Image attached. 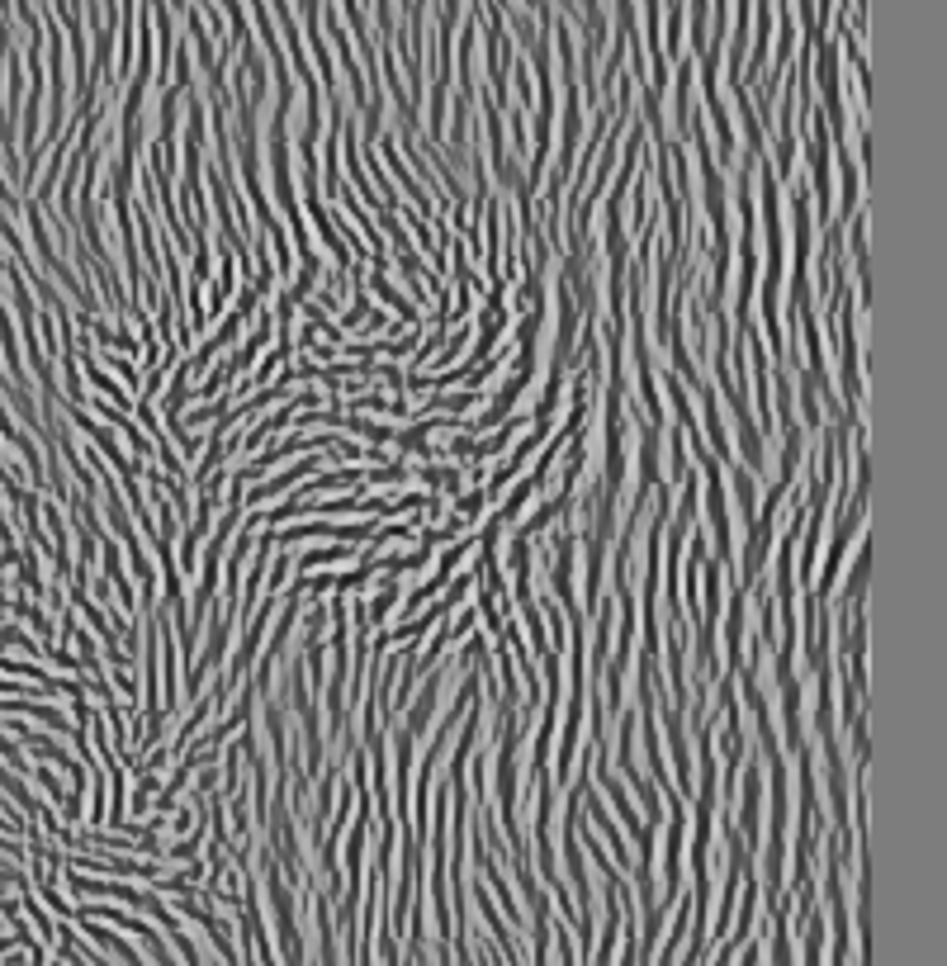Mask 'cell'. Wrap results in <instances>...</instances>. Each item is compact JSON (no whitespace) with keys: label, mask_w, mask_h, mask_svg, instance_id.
Here are the masks:
<instances>
[{"label":"cell","mask_w":947,"mask_h":966,"mask_svg":"<svg viewBox=\"0 0 947 966\" xmlns=\"http://www.w3.org/2000/svg\"><path fill=\"white\" fill-rule=\"evenodd\" d=\"M318 469H322V460H313V455H308V460H299V465L285 469V474H270L266 483H256V488H242V502H237V507H242V512H256V507H266L270 498H285L294 483L308 479V474H318Z\"/></svg>","instance_id":"1"},{"label":"cell","mask_w":947,"mask_h":966,"mask_svg":"<svg viewBox=\"0 0 947 966\" xmlns=\"http://www.w3.org/2000/svg\"><path fill=\"white\" fill-rule=\"evenodd\" d=\"M744 611H749V592L734 588L730 592V611H725V668L744 673Z\"/></svg>","instance_id":"2"},{"label":"cell","mask_w":947,"mask_h":966,"mask_svg":"<svg viewBox=\"0 0 947 966\" xmlns=\"http://www.w3.org/2000/svg\"><path fill=\"white\" fill-rule=\"evenodd\" d=\"M441 687H446V678H441V673H436V678H422V692H417L408 720H403V730H408L412 739H422V734H427L431 716H436V701H441Z\"/></svg>","instance_id":"3"},{"label":"cell","mask_w":947,"mask_h":966,"mask_svg":"<svg viewBox=\"0 0 947 966\" xmlns=\"http://www.w3.org/2000/svg\"><path fill=\"white\" fill-rule=\"evenodd\" d=\"M583 805H588V810H592V820L602 824V834H607L611 853H616V867H630V862H635V858H630L626 839H621V829H616V820H611V810H607V805H602V796H597V791H588V787H583Z\"/></svg>","instance_id":"4"},{"label":"cell","mask_w":947,"mask_h":966,"mask_svg":"<svg viewBox=\"0 0 947 966\" xmlns=\"http://www.w3.org/2000/svg\"><path fill=\"white\" fill-rule=\"evenodd\" d=\"M725 469H730L734 498H739V521L749 526V521L758 517V483H753V474H749V469H744V465H739V460H730V465H725Z\"/></svg>","instance_id":"5"},{"label":"cell","mask_w":947,"mask_h":966,"mask_svg":"<svg viewBox=\"0 0 947 966\" xmlns=\"http://www.w3.org/2000/svg\"><path fill=\"white\" fill-rule=\"evenodd\" d=\"M346 559H351L346 545H337V550H308V555L299 559V569H332V564H346Z\"/></svg>","instance_id":"6"},{"label":"cell","mask_w":947,"mask_h":966,"mask_svg":"<svg viewBox=\"0 0 947 966\" xmlns=\"http://www.w3.org/2000/svg\"><path fill=\"white\" fill-rule=\"evenodd\" d=\"M483 507H488V493H483V488H474V493H455V517L479 521Z\"/></svg>","instance_id":"7"},{"label":"cell","mask_w":947,"mask_h":966,"mask_svg":"<svg viewBox=\"0 0 947 966\" xmlns=\"http://www.w3.org/2000/svg\"><path fill=\"white\" fill-rule=\"evenodd\" d=\"M76 966H86V962H76Z\"/></svg>","instance_id":"8"}]
</instances>
